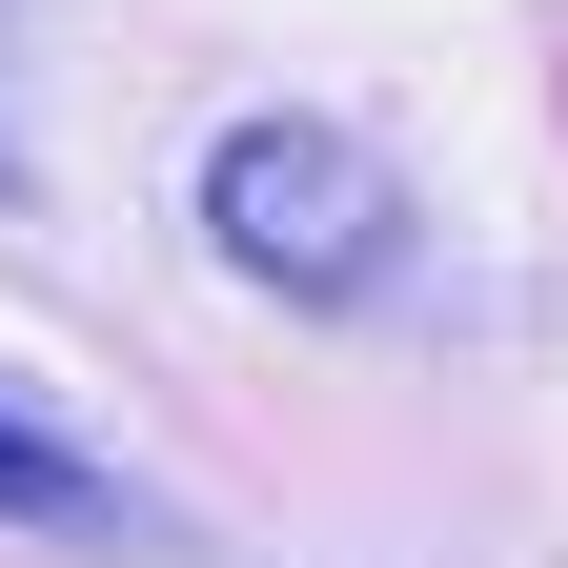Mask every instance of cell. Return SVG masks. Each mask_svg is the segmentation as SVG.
Masks as SVG:
<instances>
[{
    "mask_svg": "<svg viewBox=\"0 0 568 568\" xmlns=\"http://www.w3.org/2000/svg\"><path fill=\"white\" fill-rule=\"evenodd\" d=\"M203 244H224L244 284H284V305H366V284L406 264V203H386V163L345 122H224L203 142Z\"/></svg>",
    "mask_w": 568,
    "mask_h": 568,
    "instance_id": "obj_1",
    "label": "cell"
},
{
    "mask_svg": "<svg viewBox=\"0 0 568 568\" xmlns=\"http://www.w3.org/2000/svg\"><path fill=\"white\" fill-rule=\"evenodd\" d=\"M0 528H61V548H142V487L82 447L61 406H21L0 386Z\"/></svg>",
    "mask_w": 568,
    "mask_h": 568,
    "instance_id": "obj_2",
    "label": "cell"
}]
</instances>
